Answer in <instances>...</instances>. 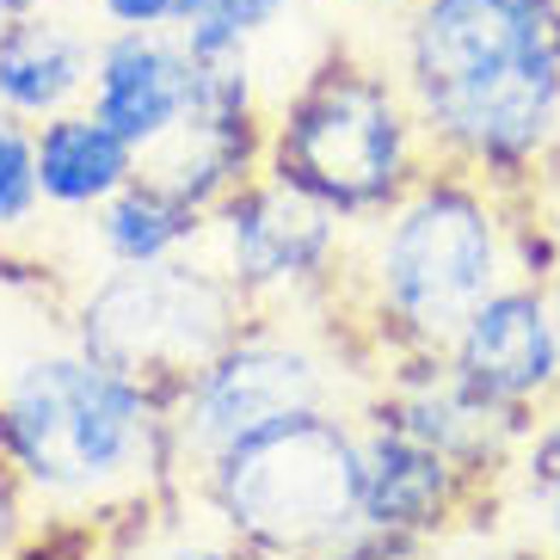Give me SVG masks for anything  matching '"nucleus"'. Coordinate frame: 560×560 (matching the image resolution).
Instances as JSON below:
<instances>
[{
  "mask_svg": "<svg viewBox=\"0 0 560 560\" xmlns=\"http://www.w3.org/2000/svg\"><path fill=\"white\" fill-rule=\"evenodd\" d=\"M395 81L431 161L524 198L560 161V0H412Z\"/></svg>",
  "mask_w": 560,
  "mask_h": 560,
  "instance_id": "nucleus-1",
  "label": "nucleus"
},
{
  "mask_svg": "<svg viewBox=\"0 0 560 560\" xmlns=\"http://www.w3.org/2000/svg\"><path fill=\"white\" fill-rule=\"evenodd\" d=\"M0 456L37 511V529H100L185 493V456L166 395L105 370L81 346L25 358L0 382Z\"/></svg>",
  "mask_w": 560,
  "mask_h": 560,
  "instance_id": "nucleus-2",
  "label": "nucleus"
},
{
  "mask_svg": "<svg viewBox=\"0 0 560 560\" xmlns=\"http://www.w3.org/2000/svg\"><path fill=\"white\" fill-rule=\"evenodd\" d=\"M517 198L431 161L395 210L351 234L346 314L370 363L438 358L499 283L517 278Z\"/></svg>",
  "mask_w": 560,
  "mask_h": 560,
  "instance_id": "nucleus-3",
  "label": "nucleus"
},
{
  "mask_svg": "<svg viewBox=\"0 0 560 560\" xmlns=\"http://www.w3.org/2000/svg\"><path fill=\"white\" fill-rule=\"evenodd\" d=\"M185 499L259 560H339L363 536V412H283L198 462Z\"/></svg>",
  "mask_w": 560,
  "mask_h": 560,
  "instance_id": "nucleus-4",
  "label": "nucleus"
},
{
  "mask_svg": "<svg viewBox=\"0 0 560 560\" xmlns=\"http://www.w3.org/2000/svg\"><path fill=\"white\" fill-rule=\"evenodd\" d=\"M425 166L431 149L419 117L400 81L376 62L327 56L265 124V173L327 203L351 234L382 222Z\"/></svg>",
  "mask_w": 560,
  "mask_h": 560,
  "instance_id": "nucleus-5",
  "label": "nucleus"
},
{
  "mask_svg": "<svg viewBox=\"0 0 560 560\" xmlns=\"http://www.w3.org/2000/svg\"><path fill=\"white\" fill-rule=\"evenodd\" d=\"M241 327H247V302L203 259V247L154 265H112L68 308V332H74L68 346H81L105 370L166 400Z\"/></svg>",
  "mask_w": 560,
  "mask_h": 560,
  "instance_id": "nucleus-6",
  "label": "nucleus"
},
{
  "mask_svg": "<svg viewBox=\"0 0 560 560\" xmlns=\"http://www.w3.org/2000/svg\"><path fill=\"white\" fill-rule=\"evenodd\" d=\"M351 370L339 363V320H283V314H247V327L185 382L173 407L185 475L229 450L234 438L271 425L302 407H351ZM363 412V407H358Z\"/></svg>",
  "mask_w": 560,
  "mask_h": 560,
  "instance_id": "nucleus-7",
  "label": "nucleus"
},
{
  "mask_svg": "<svg viewBox=\"0 0 560 560\" xmlns=\"http://www.w3.org/2000/svg\"><path fill=\"white\" fill-rule=\"evenodd\" d=\"M203 259L234 283L247 314L332 320L346 308L351 229L278 173H253L210 210Z\"/></svg>",
  "mask_w": 560,
  "mask_h": 560,
  "instance_id": "nucleus-8",
  "label": "nucleus"
},
{
  "mask_svg": "<svg viewBox=\"0 0 560 560\" xmlns=\"http://www.w3.org/2000/svg\"><path fill=\"white\" fill-rule=\"evenodd\" d=\"M363 412H370V419H388L395 431H407V438L431 444L438 456H450L462 475L480 480L487 493L511 475V456H517V444H524V431H529V419L493 407V400H480L444 363V351H438V358L382 363Z\"/></svg>",
  "mask_w": 560,
  "mask_h": 560,
  "instance_id": "nucleus-9",
  "label": "nucleus"
},
{
  "mask_svg": "<svg viewBox=\"0 0 560 560\" xmlns=\"http://www.w3.org/2000/svg\"><path fill=\"white\" fill-rule=\"evenodd\" d=\"M444 363L456 370L480 400L536 419L560 395V308L548 283L511 278L480 302L444 346Z\"/></svg>",
  "mask_w": 560,
  "mask_h": 560,
  "instance_id": "nucleus-10",
  "label": "nucleus"
},
{
  "mask_svg": "<svg viewBox=\"0 0 560 560\" xmlns=\"http://www.w3.org/2000/svg\"><path fill=\"white\" fill-rule=\"evenodd\" d=\"M480 493L487 487L468 480L450 456L363 412V524L407 560L425 542H438Z\"/></svg>",
  "mask_w": 560,
  "mask_h": 560,
  "instance_id": "nucleus-11",
  "label": "nucleus"
},
{
  "mask_svg": "<svg viewBox=\"0 0 560 560\" xmlns=\"http://www.w3.org/2000/svg\"><path fill=\"white\" fill-rule=\"evenodd\" d=\"M191 93H198V62L179 44V32H124V25H112L100 37L86 112L105 117L136 154H154L191 117Z\"/></svg>",
  "mask_w": 560,
  "mask_h": 560,
  "instance_id": "nucleus-12",
  "label": "nucleus"
},
{
  "mask_svg": "<svg viewBox=\"0 0 560 560\" xmlns=\"http://www.w3.org/2000/svg\"><path fill=\"white\" fill-rule=\"evenodd\" d=\"M100 62V37L62 7H25L0 37V112L19 124H44L86 105Z\"/></svg>",
  "mask_w": 560,
  "mask_h": 560,
  "instance_id": "nucleus-13",
  "label": "nucleus"
},
{
  "mask_svg": "<svg viewBox=\"0 0 560 560\" xmlns=\"http://www.w3.org/2000/svg\"><path fill=\"white\" fill-rule=\"evenodd\" d=\"M142 173V154L124 136L93 117L86 105L56 112L37 124V185H44V210L62 215H93Z\"/></svg>",
  "mask_w": 560,
  "mask_h": 560,
  "instance_id": "nucleus-14",
  "label": "nucleus"
},
{
  "mask_svg": "<svg viewBox=\"0 0 560 560\" xmlns=\"http://www.w3.org/2000/svg\"><path fill=\"white\" fill-rule=\"evenodd\" d=\"M203 229H210V215L198 203L173 198L149 173H136L105 210H93V241H100L105 265H154V259L198 253Z\"/></svg>",
  "mask_w": 560,
  "mask_h": 560,
  "instance_id": "nucleus-15",
  "label": "nucleus"
},
{
  "mask_svg": "<svg viewBox=\"0 0 560 560\" xmlns=\"http://www.w3.org/2000/svg\"><path fill=\"white\" fill-rule=\"evenodd\" d=\"M44 210V185H37V124L0 112V241L25 234Z\"/></svg>",
  "mask_w": 560,
  "mask_h": 560,
  "instance_id": "nucleus-16",
  "label": "nucleus"
},
{
  "mask_svg": "<svg viewBox=\"0 0 560 560\" xmlns=\"http://www.w3.org/2000/svg\"><path fill=\"white\" fill-rule=\"evenodd\" d=\"M505 487L517 499H536V493H548V487H560V395L529 419L524 444H517V456H511Z\"/></svg>",
  "mask_w": 560,
  "mask_h": 560,
  "instance_id": "nucleus-17",
  "label": "nucleus"
},
{
  "mask_svg": "<svg viewBox=\"0 0 560 560\" xmlns=\"http://www.w3.org/2000/svg\"><path fill=\"white\" fill-rule=\"evenodd\" d=\"M198 7L203 0H100V19L124 32H179Z\"/></svg>",
  "mask_w": 560,
  "mask_h": 560,
  "instance_id": "nucleus-18",
  "label": "nucleus"
},
{
  "mask_svg": "<svg viewBox=\"0 0 560 560\" xmlns=\"http://www.w3.org/2000/svg\"><path fill=\"white\" fill-rule=\"evenodd\" d=\"M32 536H37V511H32V499H25V487H19L13 462L0 456V555L25 548Z\"/></svg>",
  "mask_w": 560,
  "mask_h": 560,
  "instance_id": "nucleus-19",
  "label": "nucleus"
},
{
  "mask_svg": "<svg viewBox=\"0 0 560 560\" xmlns=\"http://www.w3.org/2000/svg\"><path fill=\"white\" fill-rule=\"evenodd\" d=\"M210 13H222L234 25V32H247V37H265V32H278L283 13L296 7V0H203Z\"/></svg>",
  "mask_w": 560,
  "mask_h": 560,
  "instance_id": "nucleus-20",
  "label": "nucleus"
},
{
  "mask_svg": "<svg viewBox=\"0 0 560 560\" xmlns=\"http://www.w3.org/2000/svg\"><path fill=\"white\" fill-rule=\"evenodd\" d=\"M154 560H259L253 548H241L234 536L210 529V536H179V542H166Z\"/></svg>",
  "mask_w": 560,
  "mask_h": 560,
  "instance_id": "nucleus-21",
  "label": "nucleus"
},
{
  "mask_svg": "<svg viewBox=\"0 0 560 560\" xmlns=\"http://www.w3.org/2000/svg\"><path fill=\"white\" fill-rule=\"evenodd\" d=\"M517 505L529 511V542L542 548L548 560H560V487H548L536 499H517Z\"/></svg>",
  "mask_w": 560,
  "mask_h": 560,
  "instance_id": "nucleus-22",
  "label": "nucleus"
},
{
  "mask_svg": "<svg viewBox=\"0 0 560 560\" xmlns=\"http://www.w3.org/2000/svg\"><path fill=\"white\" fill-rule=\"evenodd\" d=\"M487 560H548L536 542H524V548H499V555H487Z\"/></svg>",
  "mask_w": 560,
  "mask_h": 560,
  "instance_id": "nucleus-23",
  "label": "nucleus"
},
{
  "mask_svg": "<svg viewBox=\"0 0 560 560\" xmlns=\"http://www.w3.org/2000/svg\"><path fill=\"white\" fill-rule=\"evenodd\" d=\"M37 7H62V13H81V7H100V0H37Z\"/></svg>",
  "mask_w": 560,
  "mask_h": 560,
  "instance_id": "nucleus-24",
  "label": "nucleus"
},
{
  "mask_svg": "<svg viewBox=\"0 0 560 560\" xmlns=\"http://www.w3.org/2000/svg\"><path fill=\"white\" fill-rule=\"evenodd\" d=\"M0 560H37V536H32L25 548H13V555H0Z\"/></svg>",
  "mask_w": 560,
  "mask_h": 560,
  "instance_id": "nucleus-25",
  "label": "nucleus"
},
{
  "mask_svg": "<svg viewBox=\"0 0 560 560\" xmlns=\"http://www.w3.org/2000/svg\"><path fill=\"white\" fill-rule=\"evenodd\" d=\"M7 25H13V7H7V0H0V37H7Z\"/></svg>",
  "mask_w": 560,
  "mask_h": 560,
  "instance_id": "nucleus-26",
  "label": "nucleus"
},
{
  "mask_svg": "<svg viewBox=\"0 0 560 560\" xmlns=\"http://www.w3.org/2000/svg\"><path fill=\"white\" fill-rule=\"evenodd\" d=\"M7 7H13V13H25V7H37V0H7Z\"/></svg>",
  "mask_w": 560,
  "mask_h": 560,
  "instance_id": "nucleus-27",
  "label": "nucleus"
},
{
  "mask_svg": "<svg viewBox=\"0 0 560 560\" xmlns=\"http://www.w3.org/2000/svg\"><path fill=\"white\" fill-rule=\"evenodd\" d=\"M548 290H555V308H560V278H555V283H548Z\"/></svg>",
  "mask_w": 560,
  "mask_h": 560,
  "instance_id": "nucleus-28",
  "label": "nucleus"
},
{
  "mask_svg": "<svg viewBox=\"0 0 560 560\" xmlns=\"http://www.w3.org/2000/svg\"><path fill=\"white\" fill-rule=\"evenodd\" d=\"M548 173H560V161H555V166H548Z\"/></svg>",
  "mask_w": 560,
  "mask_h": 560,
  "instance_id": "nucleus-29",
  "label": "nucleus"
}]
</instances>
